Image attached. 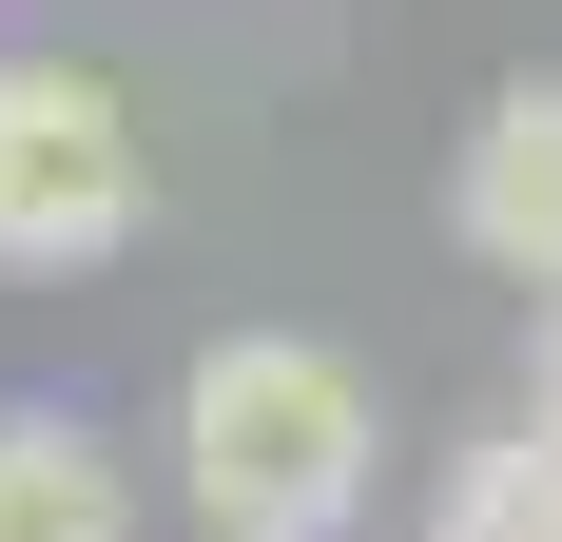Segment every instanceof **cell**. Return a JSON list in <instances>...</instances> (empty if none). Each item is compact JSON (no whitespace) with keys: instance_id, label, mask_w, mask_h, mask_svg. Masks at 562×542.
Wrapping results in <instances>:
<instances>
[{"instance_id":"obj_5","label":"cell","mask_w":562,"mask_h":542,"mask_svg":"<svg viewBox=\"0 0 562 542\" xmlns=\"http://www.w3.org/2000/svg\"><path fill=\"white\" fill-rule=\"evenodd\" d=\"M447 542H562V445L543 427L465 445V465H447Z\"/></svg>"},{"instance_id":"obj_1","label":"cell","mask_w":562,"mask_h":542,"mask_svg":"<svg viewBox=\"0 0 562 542\" xmlns=\"http://www.w3.org/2000/svg\"><path fill=\"white\" fill-rule=\"evenodd\" d=\"M369 465H389V427H369L349 349H311V329H214L175 369V485L214 542H349Z\"/></svg>"},{"instance_id":"obj_2","label":"cell","mask_w":562,"mask_h":542,"mask_svg":"<svg viewBox=\"0 0 562 542\" xmlns=\"http://www.w3.org/2000/svg\"><path fill=\"white\" fill-rule=\"evenodd\" d=\"M136 214H156V174H136L116 78L0 58V271H98V252H136Z\"/></svg>"},{"instance_id":"obj_6","label":"cell","mask_w":562,"mask_h":542,"mask_svg":"<svg viewBox=\"0 0 562 542\" xmlns=\"http://www.w3.org/2000/svg\"><path fill=\"white\" fill-rule=\"evenodd\" d=\"M543 445H562V291H543Z\"/></svg>"},{"instance_id":"obj_3","label":"cell","mask_w":562,"mask_h":542,"mask_svg":"<svg viewBox=\"0 0 562 542\" xmlns=\"http://www.w3.org/2000/svg\"><path fill=\"white\" fill-rule=\"evenodd\" d=\"M447 233L505 271V291H562V78H524V98H485V116H465Z\"/></svg>"},{"instance_id":"obj_4","label":"cell","mask_w":562,"mask_h":542,"mask_svg":"<svg viewBox=\"0 0 562 542\" xmlns=\"http://www.w3.org/2000/svg\"><path fill=\"white\" fill-rule=\"evenodd\" d=\"M0 542H136L116 445H98V427H58V407H0Z\"/></svg>"}]
</instances>
